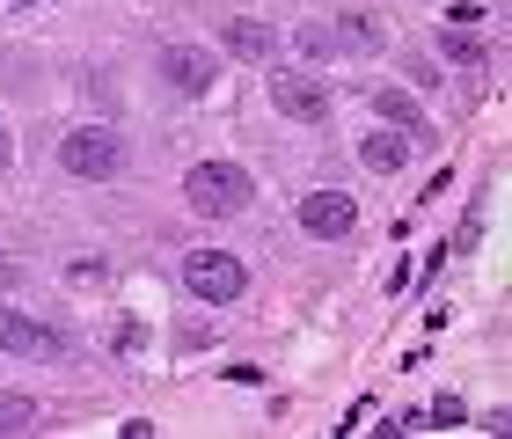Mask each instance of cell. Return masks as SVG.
I'll return each mask as SVG.
<instances>
[{"instance_id":"cell-1","label":"cell","mask_w":512,"mask_h":439,"mask_svg":"<svg viewBox=\"0 0 512 439\" xmlns=\"http://www.w3.org/2000/svg\"><path fill=\"white\" fill-rule=\"evenodd\" d=\"M249 169H235V161H198L191 176H183V198H191V213L205 220H235L242 205H249Z\"/></svg>"},{"instance_id":"cell-2","label":"cell","mask_w":512,"mask_h":439,"mask_svg":"<svg viewBox=\"0 0 512 439\" xmlns=\"http://www.w3.org/2000/svg\"><path fill=\"white\" fill-rule=\"evenodd\" d=\"M183 286H191L205 308H227V300L249 293V271H242V257H227V249H191V257H183Z\"/></svg>"},{"instance_id":"cell-3","label":"cell","mask_w":512,"mask_h":439,"mask_svg":"<svg viewBox=\"0 0 512 439\" xmlns=\"http://www.w3.org/2000/svg\"><path fill=\"white\" fill-rule=\"evenodd\" d=\"M59 161H66V169H74V176H125V140H118V132H103V125H81V132H66V140H59Z\"/></svg>"},{"instance_id":"cell-4","label":"cell","mask_w":512,"mask_h":439,"mask_svg":"<svg viewBox=\"0 0 512 439\" xmlns=\"http://www.w3.org/2000/svg\"><path fill=\"white\" fill-rule=\"evenodd\" d=\"M0 352H15V359H66V337L52 330V322H30V315L0 308Z\"/></svg>"},{"instance_id":"cell-5","label":"cell","mask_w":512,"mask_h":439,"mask_svg":"<svg viewBox=\"0 0 512 439\" xmlns=\"http://www.w3.org/2000/svg\"><path fill=\"white\" fill-rule=\"evenodd\" d=\"M271 103L286 110L293 125H322L330 118V88H322L315 74H271Z\"/></svg>"},{"instance_id":"cell-6","label":"cell","mask_w":512,"mask_h":439,"mask_svg":"<svg viewBox=\"0 0 512 439\" xmlns=\"http://www.w3.org/2000/svg\"><path fill=\"white\" fill-rule=\"evenodd\" d=\"M161 74H169L176 96H213L220 59H213V52H198V44H169V52H161Z\"/></svg>"},{"instance_id":"cell-7","label":"cell","mask_w":512,"mask_h":439,"mask_svg":"<svg viewBox=\"0 0 512 439\" xmlns=\"http://www.w3.org/2000/svg\"><path fill=\"white\" fill-rule=\"evenodd\" d=\"M300 227L322 235V242H337V235H352V227H359V205L344 191H308V198H300Z\"/></svg>"},{"instance_id":"cell-8","label":"cell","mask_w":512,"mask_h":439,"mask_svg":"<svg viewBox=\"0 0 512 439\" xmlns=\"http://www.w3.org/2000/svg\"><path fill=\"white\" fill-rule=\"evenodd\" d=\"M220 37H227V52H235V59H278V30H271V22H256V15H227Z\"/></svg>"},{"instance_id":"cell-9","label":"cell","mask_w":512,"mask_h":439,"mask_svg":"<svg viewBox=\"0 0 512 439\" xmlns=\"http://www.w3.org/2000/svg\"><path fill=\"white\" fill-rule=\"evenodd\" d=\"M374 118H395V125L410 132V147L432 140V132H425V110H417V96H403V88H374Z\"/></svg>"},{"instance_id":"cell-10","label":"cell","mask_w":512,"mask_h":439,"mask_svg":"<svg viewBox=\"0 0 512 439\" xmlns=\"http://www.w3.org/2000/svg\"><path fill=\"white\" fill-rule=\"evenodd\" d=\"M359 161H366L374 176H395V169L410 161V140H403V132H366V140H359Z\"/></svg>"},{"instance_id":"cell-11","label":"cell","mask_w":512,"mask_h":439,"mask_svg":"<svg viewBox=\"0 0 512 439\" xmlns=\"http://www.w3.org/2000/svg\"><path fill=\"white\" fill-rule=\"evenodd\" d=\"M337 44H344V52H381L388 37H381V22H374V15H359V8H352V15H337Z\"/></svg>"},{"instance_id":"cell-12","label":"cell","mask_w":512,"mask_h":439,"mask_svg":"<svg viewBox=\"0 0 512 439\" xmlns=\"http://www.w3.org/2000/svg\"><path fill=\"white\" fill-rule=\"evenodd\" d=\"M439 52H447L454 66H491V44H483L476 30H454V22L439 30Z\"/></svg>"},{"instance_id":"cell-13","label":"cell","mask_w":512,"mask_h":439,"mask_svg":"<svg viewBox=\"0 0 512 439\" xmlns=\"http://www.w3.org/2000/svg\"><path fill=\"white\" fill-rule=\"evenodd\" d=\"M37 425V403L22 396V388H0V439H15V432H30Z\"/></svg>"},{"instance_id":"cell-14","label":"cell","mask_w":512,"mask_h":439,"mask_svg":"<svg viewBox=\"0 0 512 439\" xmlns=\"http://www.w3.org/2000/svg\"><path fill=\"white\" fill-rule=\"evenodd\" d=\"M300 52H308V59H330V52H337V30H315V22H308V30H300Z\"/></svg>"},{"instance_id":"cell-15","label":"cell","mask_w":512,"mask_h":439,"mask_svg":"<svg viewBox=\"0 0 512 439\" xmlns=\"http://www.w3.org/2000/svg\"><path fill=\"white\" fill-rule=\"evenodd\" d=\"M425 418H432V425H461V418H469V410H461V396H439V403L425 410Z\"/></svg>"},{"instance_id":"cell-16","label":"cell","mask_w":512,"mask_h":439,"mask_svg":"<svg viewBox=\"0 0 512 439\" xmlns=\"http://www.w3.org/2000/svg\"><path fill=\"white\" fill-rule=\"evenodd\" d=\"M447 22H454V30H476V22H483V8H476V0H454V8H447Z\"/></svg>"},{"instance_id":"cell-17","label":"cell","mask_w":512,"mask_h":439,"mask_svg":"<svg viewBox=\"0 0 512 439\" xmlns=\"http://www.w3.org/2000/svg\"><path fill=\"white\" fill-rule=\"evenodd\" d=\"M15 279H22V264L8 257V249H0V286H15Z\"/></svg>"},{"instance_id":"cell-18","label":"cell","mask_w":512,"mask_h":439,"mask_svg":"<svg viewBox=\"0 0 512 439\" xmlns=\"http://www.w3.org/2000/svg\"><path fill=\"white\" fill-rule=\"evenodd\" d=\"M8 154H15V147H8V132H0V169H8Z\"/></svg>"},{"instance_id":"cell-19","label":"cell","mask_w":512,"mask_h":439,"mask_svg":"<svg viewBox=\"0 0 512 439\" xmlns=\"http://www.w3.org/2000/svg\"><path fill=\"white\" fill-rule=\"evenodd\" d=\"M15 8H37V0H15Z\"/></svg>"}]
</instances>
